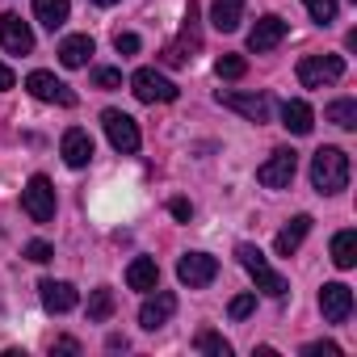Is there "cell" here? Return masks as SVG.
I'll use <instances>...</instances> for the list:
<instances>
[{
	"instance_id": "cell-1",
	"label": "cell",
	"mask_w": 357,
	"mask_h": 357,
	"mask_svg": "<svg viewBox=\"0 0 357 357\" xmlns=\"http://www.w3.org/2000/svg\"><path fill=\"white\" fill-rule=\"evenodd\" d=\"M311 185H315V194H324V198L349 190V155H344L340 147H319V151L311 155Z\"/></svg>"
},
{
	"instance_id": "cell-2",
	"label": "cell",
	"mask_w": 357,
	"mask_h": 357,
	"mask_svg": "<svg viewBox=\"0 0 357 357\" xmlns=\"http://www.w3.org/2000/svg\"><path fill=\"white\" fill-rule=\"evenodd\" d=\"M236 257H240V265L248 269V278L257 282V290H265L269 298H286V294H290V282H286L269 261H265V252H261L257 244H240V248H236Z\"/></svg>"
},
{
	"instance_id": "cell-3",
	"label": "cell",
	"mask_w": 357,
	"mask_h": 357,
	"mask_svg": "<svg viewBox=\"0 0 357 357\" xmlns=\"http://www.w3.org/2000/svg\"><path fill=\"white\" fill-rule=\"evenodd\" d=\"M344 76V59L340 55H303L298 59V84L303 89H328Z\"/></svg>"
},
{
	"instance_id": "cell-4",
	"label": "cell",
	"mask_w": 357,
	"mask_h": 357,
	"mask_svg": "<svg viewBox=\"0 0 357 357\" xmlns=\"http://www.w3.org/2000/svg\"><path fill=\"white\" fill-rule=\"evenodd\" d=\"M294 172H298V151H294V147H278V151L257 168V181H261L265 190H290Z\"/></svg>"
},
{
	"instance_id": "cell-5",
	"label": "cell",
	"mask_w": 357,
	"mask_h": 357,
	"mask_svg": "<svg viewBox=\"0 0 357 357\" xmlns=\"http://www.w3.org/2000/svg\"><path fill=\"white\" fill-rule=\"evenodd\" d=\"M22 211L34 219V223H51L55 219V185L47 181V176H30L26 190H22Z\"/></svg>"
},
{
	"instance_id": "cell-6",
	"label": "cell",
	"mask_w": 357,
	"mask_h": 357,
	"mask_svg": "<svg viewBox=\"0 0 357 357\" xmlns=\"http://www.w3.org/2000/svg\"><path fill=\"white\" fill-rule=\"evenodd\" d=\"M130 93H135L143 105H155V101H176V93H181V89H176L168 76H160L155 68H139V72L130 76Z\"/></svg>"
},
{
	"instance_id": "cell-7",
	"label": "cell",
	"mask_w": 357,
	"mask_h": 357,
	"mask_svg": "<svg viewBox=\"0 0 357 357\" xmlns=\"http://www.w3.org/2000/svg\"><path fill=\"white\" fill-rule=\"evenodd\" d=\"M190 51H198V5H194V0H190V9H185L181 38H176V43H168V47L160 51V63H168V68H181V63H190V59H194Z\"/></svg>"
},
{
	"instance_id": "cell-8",
	"label": "cell",
	"mask_w": 357,
	"mask_h": 357,
	"mask_svg": "<svg viewBox=\"0 0 357 357\" xmlns=\"http://www.w3.org/2000/svg\"><path fill=\"white\" fill-rule=\"evenodd\" d=\"M101 126H105L114 151H122V155H135V151H139L143 139H139V126H135L130 114H122V109H105V114H101Z\"/></svg>"
},
{
	"instance_id": "cell-9",
	"label": "cell",
	"mask_w": 357,
	"mask_h": 357,
	"mask_svg": "<svg viewBox=\"0 0 357 357\" xmlns=\"http://www.w3.org/2000/svg\"><path fill=\"white\" fill-rule=\"evenodd\" d=\"M176 278H181V286L190 290H202L219 278V261L211 252H185L181 261H176Z\"/></svg>"
},
{
	"instance_id": "cell-10",
	"label": "cell",
	"mask_w": 357,
	"mask_h": 357,
	"mask_svg": "<svg viewBox=\"0 0 357 357\" xmlns=\"http://www.w3.org/2000/svg\"><path fill=\"white\" fill-rule=\"evenodd\" d=\"M26 89H30L38 101H51V105H68V109L76 105V93H72V89H68V84H63L55 72H30V76H26Z\"/></svg>"
},
{
	"instance_id": "cell-11",
	"label": "cell",
	"mask_w": 357,
	"mask_h": 357,
	"mask_svg": "<svg viewBox=\"0 0 357 357\" xmlns=\"http://www.w3.org/2000/svg\"><path fill=\"white\" fill-rule=\"evenodd\" d=\"M219 105H227V109L244 114V118H248V122H257V126H261V122H269V109H273L265 93H231V89H227V93L219 89Z\"/></svg>"
},
{
	"instance_id": "cell-12",
	"label": "cell",
	"mask_w": 357,
	"mask_h": 357,
	"mask_svg": "<svg viewBox=\"0 0 357 357\" xmlns=\"http://www.w3.org/2000/svg\"><path fill=\"white\" fill-rule=\"evenodd\" d=\"M0 47L9 55H30L34 51V30L17 13H0Z\"/></svg>"
},
{
	"instance_id": "cell-13",
	"label": "cell",
	"mask_w": 357,
	"mask_h": 357,
	"mask_svg": "<svg viewBox=\"0 0 357 357\" xmlns=\"http://www.w3.org/2000/svg\"><path fill=\"white\" fill-rule=\"evenodd\" d=\"M319 311H324L328 324H344V319L353 315V290H349L344 282H328V286L319 290Z\"/></svg>"
},
{
	"instance_id": "cell-14",
	"label": "cell",
	"mask_w": 357,
	"mask_h": 357,
	"mask_svg": "<svg viewBox=\"0 0 357 357\" xmlns=\"http://www.w3.org/2000/svg\"><path fill=\"white\" fill-rule=\"evenodd\" d=\"M286 30H290V26H286L282 17H273V13H269V17H261V22L248 30V51H252V55H265V51L282 47Z\"/></svg>"
},
{
	"instance_id": "cell-15",
	"label": "cell",
	"mask_w": 357,
	"mask_h": 357,
	"mask_svg": "<svg viewBox=\"0 0 357 357\" xmlns=\"http://www.w3.org/2000/svg\"><path fill=\"white\" fill-rule=\"evenodd\" d=\"M38 298H43V307H47L51 315H63V311H72V307L80 303L76 286H72V282H55V278H43V282H38Z\"/></svg>"
},
{
	"instance_id": "cell-16",
	"label": "cell",
	"mask_w": 357,
	"mask_h": 357,
	"mask_svg": "<svg viewBox=\"0 0 357 357\" xmlns=\"http://www.w3.org/2000/svg\"><path fill=\"white\" fill-rule=\"evenodd\" d=\"M172 311H176V294H172V290H155V298H147V303L139 307V324H143L147 332H155V328H164V324L172 319Z\"/></svg>"
},
{
	"instance_id": "cell-17",
	"label": "cell",
	"mask_w": 357,
	"mask_h": 357,
	"mask_svg": "<svg viewBox=\"0 0 357 357\" xmlns=\"http://www.w3.org/2000/svg\"><path fill=\"white\" fill-rule=\"evenodd\" d=\"M59 151H63V164H68V168H89V160H93V139H89V130H80V126L63 130Z\"/></svg>"
},
{
	"instance_id": "cell-18",
	"label": "cell",
	"mask_w": 357,
	"mask_h": 357,
	"mask_svg": "<svg viewBox=\"0 0 357 357\" xmlns=\"http://www.w3.org/2000/svg\"><path fill=\"white\" fill-rule=\"evenodd\" d=\"M311 223H315L311 215H294V219H290V223L278 231V240H273V252H278V257H294V252L303 248V240H307Z\"/></svg>"
},
{
	"instance_id": "cell-19",
	"label": "cell",
	"mask_w": 357,
	"mask_h": 357,
	"mask_svg": "<svg viewBox=\"0 0 357 357\" xmlns=\"http://www.w3.org/2000/svg\"><path fill=\"white\" fill-rule=\"evenodd\" d=\"M126 286L139 290V294H151V290L160 286V265H155L151 257H135V261L126 265Z\"/></svg>"
},
{
	"instance_id": "cell-20",
	"label": "cell",
	"mask_w": 357,
	"mask_h": 357,
	"mask_svg": "<svg viewBox=\"0 0 357 357\" xmlns=\"http://www.w3.org/2000/svg\"><path fill=\"white\" fill-rule=\"evenodd\" d=\"M244 22V0H215L211 5V26L219 34H236Z\"/></svg>"
},
{
	"instance_id": "cell-21",
	"label": "cell",
	"mask_w": 357,
	"mask_h": 357,
	"mask_svg": "<svg viewBox=\"0 0 357 357\" xmlns=\"http://www.w3.org/2000/svg\"><path fill=\"white\" fill-rule=\"evenodd\" d=\"M93 51H97V43H93L89 34H72V38L59 43V63H63V68H84V63L93 59Z\"/></svg>"
},
{
	"instance_id": "cell-22",
	"label": "cell",
	"mask_w": 357,
	"mask_h": 357,
	"mask_svg": "<svg viewBox=\"0 0 357 357\" xmlns=\"http://www.w3.org/2000/svg\"><path fill=\"white\" fill-rule=\"evenodd\" d=\"M68 17H72V0H34V22H38L43 30L55 34Z\"/></svg>"
},
{
	"instance_id": "cell-23",
	"label": "cell",
	"mask_w": 357,
	"mask_h": 357,
	"mask_svg": "<svg viewBox=\"0 0 357 357\" xmlns=\"http://www.w3.org/2000/svg\"><path fill=\"white\" fill-rule=\"evenodd\" d=\"M282 126L290 130V135H311V126H315V114H311V105L307 101H286L282 105Z\"/></svg>"
},
{
	"instance_id": "cell-24",
	"label": "cell",
	"mask_w": 357,
	"mask_h": 357,
	"mask_svg": "<svg viewBox=\"0 0 357 357\" xmlns=\"http://www.w3.org/2000/svg\"><path fill=\"white\" fill-rule=\"evenodd\" d=\"M332 265L336 269H353L357 265V231L353 227H344V231L332 236Z\"/></svg>"
},
{
	"instance_id": "cell-25",
	"label": "cell",
	"mask_w": 357,
	"mask_h": 357,
	"mask_svg": "<svg viewBox=\"0 0 357 357\" xmlns=\"http://www.w3.org/2000/svg\"><path fill=\"white\" fill-rule=\"evenodd\" d=\"M324 118H328L332 126H340V130H353V126H357V101H353V97H340V101H332V105L324 109Z\"/></svg>"
},
{
	"instance_id": "cell-26",
	"label": "cell",
	"mask_w": 357,
	"mask_h": 357,
	"mask_svg": "<svg viewBox=\"0 0 357 357\" xmlns=\"http://www.w3.org/2000/svg\"><path fill=\"white\" fill-rule=\"evenodd\" d=\"M114 307H118V303H114V290H109V286L93 290V294H89V324H105V319L114 315Z\"/></svg>"
},
{
	"instance_id": "cell-27",
	"label": "cell",
	"mask_w": 357,
	"mask_h": 357,
	"mask_svg": "<svg viewBox=\"0 0 357 357\" xmlns=\"http://www.w3.org/2000/svg\"><path fill=\"white\" fill-rule=\"evenodd\" d=\"M194 349H198V353H206V357H231V344H227L215 328H202V332L194 336Z\"/></svg>"
},
{
	"instance_id": "cell-28",
	"label": "cell",
	"mask_w": 357,
	"mask_h": 357,
	"mask_svg": "<svg viewBox=\"0 0 357 357\" xmlns=\"http://www.w3.org/2000/svg\"><path fill=\"white\" fill-rule=\"evenodd\" d=\"M303 5H307V13H311V22L315 26H332L336 22V0H303Z\"/></svg>"
},
{
	"instance_id": "cell-29",
	"label": "cell",
	"mask_w": 357,
	"mask_h": 357,
	"mask_svg": "<svg viewBox=\"0 0 357 357\" xmlns=\"http://www.w3.org/2000/svg\"><path fill=\"white\" fill-rule=\"evenodd\" d=\"M215 72H219V80H240V76L248 72V59H244V55H219Z\"/></svg>"
},
{
	"instance_id": "cell-30",
	"label": "cell",
	"mask_w": 357,
	"mask_h": 357,
	"mask_svg": "<svg viewBox=\"0 0 357 357\" xmlns=\"http://www.w3.org/2000/svg\"><path fill=\"white\" fill-rule=\"evenodd\" d=\"M93 84L97 89H122V72L118 68H93Z\"/></svg>"
},
{
	"instance_id": "cell-31",
	"label": "cell",
	"mask_w": 357,
	"mask_h": 357,
	"mask_svg": "<svg viewBox=\"0 0 357 357\" xmlns=\"http://www.w3.org/2000/svg\"><path fill=\"white\" fill-rule=\"evenodd\" d=\"M252 307H257V294H236L231 307H227V315H231V319H248Z\"/></svg>"
},
{
	"instance_id": "cell-32",
	"label": "cell",
	"mask_w": 357,
	"mask_h": 357,
	"mask_svg": "<svg viewBox=\"0 0 357 357\" xmlns=\"http://www.w3.org/2000/svg\"><path fill=\"white\" fill-rule=\"evenodd\" d=\"M26 257H30L34 265H47V261L55 257V248H51L47 240H30V244H26Z\"/></svg>"
},
{
	"instance_id": "cell-33",
	"label": "cell",
	"mask_w": 357,
	"mask_h": 357,
	"mask_svg": "<svg viewBox=\"0 0 357 357\" xmlns=\"http://www.w3.org/2000/svg\"><path fill=\"white\" fill-rule=\"evenodd\" d=\"M303 357H340V344H332V340H311V344H303Z\"/></svg>"
},
{
	"instance_id": "cell-34",
	"label": "cell",
	"mask_w": 357,
	"mask_h": 357,
	"mask_svg": "<svg viewBox=\"0 0 357 357\" xmlns=\"http://www.w3.org/2000/svg\"><path fill=\"white\" fill-rule=\"evenodd\" d=\"M139 47H143L139 34H118V38H114V51H118L122 59H126V55H139Z\"/></svg>"
},
{
	"instance_id": "cell-35",
	"label": "cell",
	"mask_w": 357,
	"mask_h": 357,
	"mask_svg": "<svg viewBox=\"0 0 357 357\" xmlns=\"http://www.w3.org/2000/svg\"><path fill=\"white\" fill-rule=\"evenodd\" d=\"M168 211H172V219H181V223H190V219H194V206H190L185 198H172V202H168Z\"/></svg>"
},
{
	"instance_id": "cell-36",
	"label": "cell",
	"mask_w": 357,
	"mask_h": 357,
	"mask_svg": "<svg viewBox=\"0 0 357 357\" xmlns=\"http://www.w3.org/2000/svg\"><path fill=\"white\" fill-rule=\"evenodd\" d=\"M51 353H80V340H72V336H59V340L51 344Z\"/></svg>"
},
{
	"instance_id": "cell-37",
	"label": "cell",
	"mask_w": 357,
	"mask_h": 357,
	"mask_svg": "<svg viewBox=\"0 0 357 357\" xmlns=\"http://www.w3.org/2000/svg\"><path fill=\"white\" fill-rule=\"evenodd\" d=\"M13 84H17V76H13L5 63H0V93H5V89H13Z\"/></svg>"
},
{
	"instance_id": "cell-38",
	"label": "cell",
	"mask_w": 357,
	"mask_h": 357,
	"mask_svg": "<svg viewBox=\"0 0 357 357\" xmlns=\"http://www.w3.org/2000/svg\"><path fill=\"white\" fill-rule=\"evenodd\" d=\"M93 5H101V9H114V5H118V0H93Z\"/></svg>"
}]
</instances>
